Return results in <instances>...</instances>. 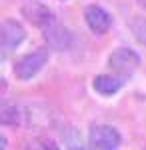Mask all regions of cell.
Listing matches in <instances>:
<instances>
[{
  "instance_id": "6da1fadb",
  "label": "cell",
  "mask_w": 146,
  "mask_h": 150,
  "mask_svg": "<svg viewBox=\"0 0 146 150\" xmlns=\"http://www.w3.org/2000/svg\"><path fill=\"white\" fill-rule=\"evenodd\" d=\"M48 58H50V54H48L46 48H36V50L18 58L14 62V66H12V72H14V76L18 80H22V82L32 80L34 76L46 66Z\"/></svg>"
},
{
  "instance_id": "7a4b0ae2",
  "label": "cell",
  "mask_w": 146,
  "mask_h": 150,
  "mask_svg": "<svg viewBox=\"0 0 146 150\" xmlns=\"http://www.w3.org/2000/svg\"><path fill=\"white\" fill-rule=\"evenodd\" d=\"M122 136L110 124H94L88 132V150H118Z\"/></svg>"
},
{
  "instance_id": "3957f363",
  "label": "cell",
  "mask_w": 146,
  "mask_h": 150,
  "mask_svg": "<svg viewBox=\"0 0 146 150\" xmlns=\"http://www.w3.org/2000/svg\"><path fill=\"white\" fill-rule=\"evenodd\" d=\"M108 66H110V70H112L116 76L126 78V76L134 74L136 70H138V66H140V56H138V52L132 50V48L120 46L108 56Z\"/></svg>"
},
{
  "instance_id": "277c9868",
  "label": "cell",
  "mask_w": 146,
  "mask_h": 150,
  "mask_svg": "<svg viewBox=\"0 0 146 150\" xmlns=\"http://www.w3.org/2000/svg\"><path fill=\"white\" fill-rule=\"evenodd\" d=\"M26 38V30L22 28V24L12 20V18H4L2 28H0V42H2V58H8L10 52H14L20 46Z\"/></svg>"
},
{
  "instance_id": "5b68a950",
  "label": "cell",
  "mask_w": 146,
  "mask_h": 150,
  "mask_svg": "<svg viewBox=\"0 0 146 150\" xmlns=\"http://www.w3.org/2000/svg\"><path fill=\"white\" fill-rule=\"evenodd\" d=\"M20 10H22V16L28 22H32L34 26L42 28V30L56 24V14L50 10L46 4L38 2V0H26Z\"/></svg>"
},
{
  "instance_id": "8992f818",
  "label": "cell",
  "mask_w": 146,
  "mask_h": 150,
  "mask_svg": "<svg viewBox=\"0 0 146 150\" xmlns=\"http://www.w3.org/2000/svg\"><path fill=\"white\" fill-rule=\"evenodd\" d=\"M84 22L94 34H106L112 26V16L100 4H88L84 8Z\"/></svg>"
},
{
  "instance_id": "52a82bcc",
  "label": "cell",
  "mask_w": 146,
  "mask_h": 150,
  "mask_svg": "<svg viewBox=\"0 0 146 150\" xmlns=\"http://www.w3.org/2000/svg\"><path fill=\"white\" fill-rule=\"evenodd\" d=\"M44 38L48 42V46L54 48V50H68L72 46V40H74V36L70 34V30L64 28V26H60L58 22L54 26H50V28H46Z\"/></svg>"
},
{
  "instance_id": "ba28073f",
  "label": "cell",
  "mask_w": 146,
  "mask_h": 150,
  "mask_svg": "<svg viewBox=\"0 0 146 150\" xmlns=\"http://www.w3.org/2000/svg\"><path fill=\"white\" fill-rule=\"evenodd\" d=\"M124 86V78L116 76V74H98L92 80V88L102 96H112Z\"/></svg>"
},
{
  "instance_id": "9c48e42d",
  "label": "cell",
  "mask_w": 146,
  "mask_h": 150,
  "mask_svg": "<svg viewBox=\"0 0 146 150\" xmlns=\"http://www.w3.org/2000/svg\"><path fill=\"white\" fill-rule=\"evenodd\" d=\"M64 144H66L68 150H88V146H84L82 136L76 128H68L64 132Z\"/></svg>"
},
{
  "instance_id": "30bf717a",
  "label": "cell",
  "mask_w": 146,
  "mask_h": 150,
  "mask_svg": "<svg viewBox=\"0 0 146 150\" xmlns=\"http://www.w3.org/2000/svg\"><path fill=\"white\" fill-rule=\"evenodd\" d=\"M24 150H60V146L56 140L48 138V136H38V138L30 140Z\"/></svg>"
},
{
  "instance_id": "8fae6325",
  "label": "cell",
  "mask_w": 146,
  "mask_h": 150,
  "mask_svg": "<svg viewBox=\"0 0 146 150\" xmlns=\"http://www.w3.org/2000/svg\"><path fill=\"white\" fill-rule=\"evenodd\" d=\"M22 116L24 114L18 106H4V110H2V122L4 124H20Z\"/></svg>"
}]
</instances>
